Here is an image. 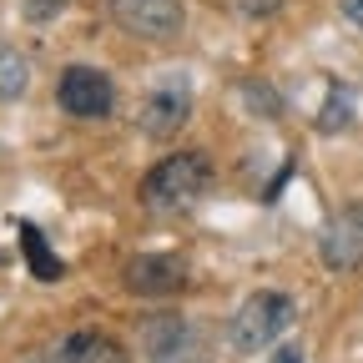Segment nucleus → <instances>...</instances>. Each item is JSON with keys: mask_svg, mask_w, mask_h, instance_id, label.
I'll return each mask as SVG.
<instances>
[{"mask_svg": "<svg viewBox=\"0 0 363 363\" xmlns=\"http://www.w3.org/2000/svg\"><path fill=\"white\" fill-rule=\"evenodd\" d=\"M207 187H212V167H207V157L182 152V157H167L162 167L147 172V182H142V202H147V212H187L192 202H202Z\"/></svg>", "mask_w": 363, "mask_h": 363, "instance_id": "1", "label": "nucleus"}, {"mask_svg": "<svg viewBox=\"0 0 363 363\" xmlns=\"http://www.w3.org/2000/svg\"><path fill=\"white\" fill-rule=\"evenodd\" d=\"M293 323V298L288 293H252L238 318H233V348L238 353H257L278 338L283 328Z\"/></svg>", "mask_w": 363, "mask_h": 363, "instance_id": "2", "label": "nucleus"}, {"mask_svg": "<svg viewBox=\"0 0 363 363\" xmlns=\"http://www.w3.org/2000/svg\"><path fill=\"white\" fill-rule=\"evenodd\" d=\"M106 16L142 40H172L182 30V0H101Z\"/></svg>", "mask_w": 363, "mask_h": 363, "instance_id": "3", "label": "nucleus"}, {"mask_svg": "<svg viewBox=\"0 0 363 363\" xmlns=\"http://www.w3.org/2000/svg\"><path fill=\"white\" fill-rule=\"evenodd\" d=\"M56 101H61L71 116L91 121V116H106V111L116 106V86H111V76H101L96 66H66L61 81H56Z\"/></svg>", "mask_w": 363, "mask_h": 363, "instance_id": "4", "label": "nucleus"}, {"mask_svg": "<svg viewBox=\"0 0 363 363\" xmlns=\"http://www.w3.org/2000/svg\"><path fill=\"white\" fill-rule=\"evenodd\" d=\"M147 363H207V343L182 318H157L147 323Z\"/></svg>", "mask_w": 363, "mask_h": 363, "instance_id": "5", "label": "nucleus"}, {"mask_svg": "<svg viewBox=\"0 0 363 363\" xmlns=\"http://www.w3.org/2000/svg\"><path fill=\"white\" fill-rule=\"evenodd\" d=\"M126 288L142 298H172L187 288V267L177 257H131L126 262Z\"/></svg>", "mask_w": 363, "mask_h": 363, "instance_id": "6", "label": "nucleus"}, {"mask_svg": "<svg viewBox=\"0 0 363 363\" xmlns=\"http://www.w3.org/2000/svg\"><path fill=\"white\" fill-rule=\"evenodd\" d=\"M26 363H126V348L116 338H106V333H91L86 328V333H71L56 348H45V353H35Z\"/></svg>", "mask_w": 363, "mask_h": 363, "instance_id": "7", "label": "nucleus"}, {"mask_svg": "<svg viewBox=\"0 0 363 363\" xmlns=\"http://www.w3.org/2000/svg\"><path fill=\"white\" fill-rule=\"evenodd\" d=\"M323 262L348 272L363 262V207H343L323 233Z\"/></svg>", "mask_w": 363, "mask_h": 363, "instance_id": "8", "label": "nucleus"}, {"mask_svg": "<svg viewBox=\"0 0 363 363\" xmlns=\"http://www.w3.org/2000/svg\"><path fill=\"white\" fill-rule=\"evenodd\" d=\"M187 106H192V96H187L182 86L152 91V96H147V111H142V131H147V136H172L182 121H187Z\"/></svg>", "mask_w": 363, "mask_h": 363, "instance_id": "9", "label": "nucleus"}, {"mask_svg": "<svg viewBox=\"0 0 363 363\" xmlns=\"http://www.w3.org/2000/svg\"><path fill=\"white\" fill-rule=\"evenodd\" d=\"M21 227V252H26V262H30V272L40 283H56L61 278V257L45 247V238H40V227H30V222H16Z\"/></svg>", "mask_w": 363, "mask_h": 363, "instance_id": "10", "label": "nucleus"}, {"mask_svg": "<svg viewBox=\"0 0 363 363\" xmlns=\"http://www.w3.org/2000/svg\"><path fill=\"white\" fill-rule=\"evenodd\" d=\"M26 81H30L26 56L16 51V45H0V101H16L26 91Z\"/></svg>", "mask_w": 363, "mask_h": 363, "instance_id": "11", "label": "nucleus"}, {"mask_svg": "<svg viewBox=\"0 0 363 363\" xmlns=\"http://www.w3.org/2000/svg\"><path fill=\"white\" fill-rule=\"evenodd\" d=\"M348 121H353V96H348L343 86H333L328 91V111L318 116V131H343Z\"/></svg>", "mask_w": 363, "mask_h": 363, "instance_id": "12", "label": "nucleus"}, {"mask_svg": "<svg viewBox=\"0 0 363 363\" xmlns=\"http://www.w3.org/2000/svg\"><path fill=\"white\" fill-rule=\"evenodd\" d=\"M66 6V0H26V16L35 21V26H45V21H51L56 11Z\"/></svg>", "mask_w": 363, "mask_h": 363, "instance_id": "13", "label": "nucleus"}, {"mask_svg": "<svg viewBox=\"0 0 363 363\" xmlns=\"http://www.w3.org/2000/svg\"><path fill=\"white\" fill-rule=\"evenodd\" d=\"M247 96L257 101V111H262V116H278V96H267L262 86H247Z\"/></svg>", "mask_w": 363, "mask_h": 363, "instance_id": "14", "label": "nucleus"}, {"mask_svg": "<svg viewBox=\"0 0 363 363\" xmlns=\"http://www.w3.org/2000/svg\"><path fill=\"white\" fill-rule=\"evenodd\" d=\"M343 16H348V21L363 30V0H343Z\"/></svg>", "mask_w": 363, "mask_h": 363, "instance_id": "15", "label": "nucleus"}, {"mask_svg": "<svg viewBox=\"0 0 363 363\" xmlns=\"http://www.w3.org/2000/svg\"><path fill=\"white\" fill-rule=\"evenodd\" d=\"M272 363H303V353H298V348H278V353H272Z\"/></svg>", "mask_w": 363, "mask_h": 363, "instance_id": "16", "label": "nucleus"}]
</instances>
